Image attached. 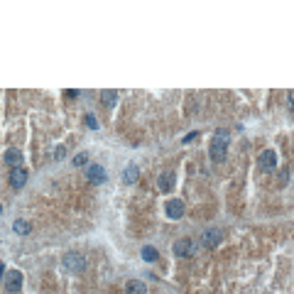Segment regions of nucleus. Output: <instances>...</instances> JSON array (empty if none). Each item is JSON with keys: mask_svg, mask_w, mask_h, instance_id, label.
I'll return each instance as SVG.
<instances>
[{"mask_svg": "<svg viewBox=\"0 0 294 294\" xmlns=\"http://www.w3.org/2000/svg\"><path fill=\"white\" fill-rule=\"evenodd\" d=\"M64 96H66V98H74V96H79V91H71V88H69V91H64Z\"/></svg>", "mask_w": 294, "mask_h": 294, "instance_id": "22", "label": "nucleus"}, {"mask_svg": "<svg viewBox=\"0 0 294 294\" xmlns=\"http://www.w3.org/2000/svg\"><path fill=\"white\" fill-rule=\"evenodd\" d=\"M287 106H290V110L294 113V91H290V93H287Z\"/></svg>", "mask_w": 294, "mask_h": 294, "instance_id": "20", "label": "nucleus"}, {"mask_svg": "<svg viewBox=\"0 0 294 294\" xmlns=\"http://www.w3.org/2000/svg\"><path fill=\"white\" fill-rule=\"evenodd\" d=\"M22 152L17 150V147H10V150H5V164L10 167V169H17V167H22Z\"/></svg>", "mask_w": 294, "mask_h": 294, "instance_id": "8", "label": "nucleus"}, {"mask_svg": "<svg viewBox=\"0 0 294 294\" xmlns=\"http://www.w3.org/2000/svg\"><path fill=\"white\" fill-rule=\"evenodd\" d=\"M137 177H140V169H137V164H128V167H125V172H123V179H125V184H135V182H137Z\"/></svg>", "mask_w": 294, "mask_h": 294, "instance_id": "13", "label": "nucleus"}, {"mask_svg": "<svg viewBox=\"0 0 294 294\" xmlns=\"http://www.w3.org/2000/svg\"><path fill=\"white\" fill-rule=\"evenodd\" d=\"M196 137H199V133H189V135L184 137V145H189V142H194Z\"/></svg>", "mask_w": 294, "mask_h": 294, "instance_id": "21", "label": "nucleus"}, {"mask_svg": "<svg viewBox=\"0 0 294 294\" xmlns=\"http://www.w3.org/2000/svg\"><path fill=\"white\" fill-rule=\"evenodd\" d=\"M22 282H25V277H22L20 270H7V272H5V280H2V287H5L7 294H17L22 290Z\"/></svg>", "mask_w": 294, "mask_h": 294, "instance_id": "2", "label": "nucleus"}, {"mask_svg": "<svg viewBox=\"0 0 294 294\" xmlns=\"http://www.w3.org/2000/svg\"><path fill=\"white\" fill-rule=\"evenodd\" d=\"M27 184V169L17 167V169H10V187L12 189H22Z\"/></svg>", "mask_w": 294, "mask_h": 294, "instance_id": "9", "label": "nucleus"}, {"mask_svg": "<svg viewBox=\"0 0 294 294\" xmlns=\"http://www.w3.org/2000/svg\"><path fill=\"white\" fill-rule=\"evenodd\" d=\"M12 231H15L17 236H29L32 226H29L27 221H15V223H12Z\"/></svg>", "mask_w": 294, "mask_h": 294, "instance_id": "15", "label": "nucleus"}, {"mask_svg": "<svg viewBox=\"0 0 294 294\" xmlns=\"http://www.w3.org/2000/svg\"><path fill=\"white\" fill-rule=\"evenodd\" d=\"M221 236H223V233H221L218 228H209V231L204 233V238H201V243H204L206 248H216V245L221 243Z\"/></svg>", "mask_w": 294, "mask_h": 294, "instance_id": "11", "label": "nucleus"}, {"mask_svg": "<svg viewBox=\"0 0 294 294\" xmlns=\"http://www.w3.org/2000/svg\"><path fill=\"white\" fill-rule=\"evenodd\" d=\"M258 167H260L263 172H275V167H277V152H275V150H265V152H260V157H258Z\"/></svg>", "mask_w": 294, "mask_h": 294, "instance_id": "4", "label": "nucleus"}, {"mask_svg": "<svg viewBox=\"0 0 294 294\" xmlns=\"http://www.w3.org/2000/svg\"><path fill=\"white\" fill-rule=\"evenodd\" d=\"M228 142H231V135L228 130H218L211 140V160L214 162H223L226 155H228Z\"/></svg>", "mask_w": 294, "mask_h": 294, "instance_id": "1", "label": "nucleus"}, {"mask_svg": "<svg viewBox=\"0 0 294 294\" xmlns=\"http://www.w3.org/2000/svg\"><path fill=\"white\" fill-rule=\"evenodd\" d=\"M125 294H147V285L140 280H130L125 285Z\"/></svg>", "mask_w": 294, "mask_h": 294, "instance_id": "12", "label": "nucleus"}, {"mask_svg": "<svg viewBox=\"0 0 294 294\" xmlns=\"http://www.w3.org/2000/svg\"><path fill=\"white\" fill-rule=\"evenodd\" d=\"M174 184H177V174H174V172H162V174L157 177V189H160L162 194L172 191Z\"/></svg>", "mask_w": 294, "mask_h": 294, "instance_id": "5", "label": "nucleus"}, {"mask_svg": "<svg viewBox=\"0 0 294 294\" xmlns=\"http://www.w3.org/2000/svg\"><path fill=\"white\" fill-rule=\"evenodd\" d=\"M74 164H76V167H83V164H88V152H79V155L74 157Z\"/></svg>", "mask_w": 294, "mask_h": 294, "instance_id": "18", "label": "nucleus"}, {"mask_svg": "<svg viewBox=\"0 0 294 294\" xmlns=\"http://www.w3.org/2000/svg\"><path fill=\"white\" fill-rule=\"evenodd\" d=\"M52 157H54L56 162H61V160L66 157V147H64V145H56V147L52 150Z\"/></svg>", "mask_w": 294, "mask_h": 294, "instance_id": "17", "label": "nucleus"}, {"mask_svg": "<svg viewBox=\"0 0 294 294\" xmlns=\"http://www.w3.org/2000/svg\"><path fill=\"white\" fill-rule=\"evenodd\" d=\"M191 250H194V245H191V241H189V238L177 241V243L172 245V253H174V255H179V258H189V255H191Z\"/></svg>", "mask_w": 294, "mask_h": 294, "instance_id": "10", "label": "nucleus"}, {"mask_svg": "<svg viewBox=\"0 0 294 294\" xmlns=\"http://www.w3.org/2000/svg\"><path fill=\"white\" fill-rule=\"evenodd\" d=\"M86 177H88V182L91 184H103L108 177H106V169L101 167V164H88L86 167Z\"/></svg>", "mask_w": 294, "mask_h": 294, "instance_id": "7", "label": "nucleus"}, {"mask_svg": "<svg viewBox=\"0 0 294 294\" xmlns=\"http://www.w3.org/2000/svg\"><path fill=\"white\" fill-rule=\"evenodd\" d=\"M157 258H160L157 248H152V245H145V248H142V260H145V263H155Z\"/></svg>", "mask_w": 294, "mask_h": 294, "instance_id": "16", "label": "nucleus"}, {"mask_svg": "<svg viewBox=\"0 0 294 294\" xmlns=\"http://www.w3.org/2000/svg\"><path fill=\"white\" fill-rule=\"evenodd\" d=\"M164 214H167V218L179 221V218L184 216V204H182L179 199H172V201H167V204H164Z\"/></svg>", "mask_w": 294, "mask_h": 294, "instance_id": "6", "label": "nucleus"}, {"mask_svg": "<svg viewBox=\"0 0 294 294\" xmlns=\"http://www.w3.org/2000/svg\"><path fill=\"white\" fill-rule=\"evenodd\" d=\"M86 125H88L91 130H98V120H96V115L88 113V115H86Z\"/></svg>", "mask_w": 294, "mask_h": 294, "instance_id": "19", "label": "nucleus"}, {"mask_svg": "<svg viewBox=\"0 0 294 294\" xmlns=\"http://www.w3.org/2000/svg\"><path fill=\"white\" fill-rule=\"evenodd\" d=\"M64 267L71 272V275H79L86 270V258L81 253H66L64 255Z\"/></svg>", "mask_w": 294, "mask_h": 294, "instance_id": "3", "label": "nucleus"}, {"mask_svg": "<svg viewBox=\"0 0 294 294\" xmlns=\"http://www.w3.org/2000/svg\"><path fill=\"white\" fill-rule=\"evenodd\" d=\"M101 98H103V103H106L108 108H113V106L118 103V91H110V88H106V91H101Z\"/></svg>", "mask_w": 294, "mask_h": 294, "instance_id": "14", "label": "nucleus"}]
</instances>
